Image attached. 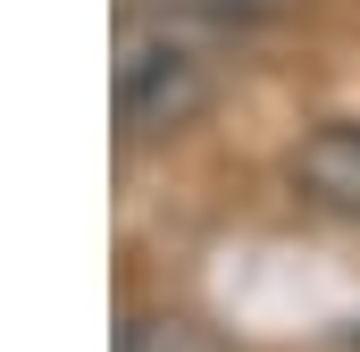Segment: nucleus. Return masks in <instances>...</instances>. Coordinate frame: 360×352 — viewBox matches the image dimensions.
I'll return each instance as SVG.
<instances>
[{
  "label": "nucleus",
  "mask_w": 360,
  "mask_h": 352,
  "mask_svg": "<svg viewBox=\"0 0 360 352\" xmlns=\"http://www.w3.org/2000/svg\"><path fill=\"white\" fill-rule=\"evenodd\" d=\"M210 101V51L176 25H134L117 42V126L134 143H160L201 118Z\"/></svg>",
  "instance_id": "nucleus-1"
},
{
  "label": "nucleus",
  "mask_w": 360,
  "mask_h": 352,
  "mask_svg": "<svg viewBox=\"0 0 360 352\" xmlns=\"http://www.w3.org/2000/svg\"><path fill=\"white\" fill-rule=\"evenodd\" d=\"M117 352H226L201 319H176V310H143L117 327Z\"/></svg>",
  "instance_id": "nucleus-3"
},
{
  "label": "nucleus",
  "mask_w": 360,
  "mask_h": 352,
  "mask_svg": "<svg viewBox=\"0 0 360 352\" xmlns=\"http://www.w3.org/2000/svg\"><path fill=\"white\" fill-rule=\"evenodd\" d=\"M293 193L327 218H360V126H319L293 143Z\"/></svg>",
  "instance_id": "nucleus-2"
},
{
  "label": "nucleus",
  "mask_w": 360,
  "mask_h": 352,
  "mask_svg": "<svg viewBox=\"0 0 360 352\" xmlns=\"http://www.w3.org/2000/svg\"><path fill=\"white\" fill-rule=\"evenodd\" d=\"M201 8H218V17H269V8H285V0H201Z\"/></svg>",
  "instance_id": "nucleus-4"
}]
</instances>
